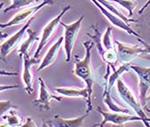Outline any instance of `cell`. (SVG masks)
<instances>
[{
	"mask_svg": "<svg viewBox=\"0 0 150 127\" xmlns=\"http://www.w3.org/2000/svg\"><path fill=\"white\" fill-rule=\"evenodd\" d=\"M95 44L94 41H84L82 43L85 48V57L82 60H75V65L73 69V74L78 78L83 80L86 84V87L88 90V98L87 99V113H89L93 109L92 106V93H93V84H94V74L91 66V49L93 45Z\"/></svg>",
	"mask_w": 150,
	"mask_h": 127,
	"instance_id": "6da1fadb",
	"label": "cell"
},
{
	"mask_svg": "<svg viewBox=\"0 0 150 127\" xmlns=\"http://www.w3.org/2000/svg\"><path fill=\"white\" fill-rule=\"evenodd\" d=\"M117 89H118V92L121 96V98L127 103V105L130 107L132 108L134 110V112H136V114L142 117L144 119V124L146 126V127H150V124L148 123H150V117H148L144 110H143V106L141 104L140 101H139L134 94L131 92V90L127 87V85L123 82V81L119 78L117 80Z\"/></svg>",
	"mask_w": 150,
	"mask_h": 127,
	"instance_id": "7a4b0ae2",
	"label": "cell"
},
{
	"mask_svg": "<svg viewBox=\"0 0 150 127\" xmlns=\"http://www.w3.org/2000/svg\"><path fill=\"white\" fill-rule=\"evenodd\" d=\"M84 20V15H81L77 21L71 24H66L63 22L60 23L61 25L64 28V51L66 54L65 61L69 63L71 60V53L73 50L74 43L77 40V36L80 32L81 23Z\"/></svg>",
	"mask_w": 150,
	"mask_h": 127,
	"instance_id": "3957f363",
	"label": "cell"
},
{
	"mask_svg": "<svg viewBox=\"0 0 150 127\" xmlns=\"http://www.w3.org/2000/svg\"><path fill=\"white\" fill-rule=\"evenodd\" d=\"M97 111L103 116V121L101 123L95 124L94 126H100L103 127L106 123H112L115 125H124L128 122H134V121H141L144 123V119L139 116H130L127 113H117V112H105L99 107L97 108Z\"/></svg>",
	"mask_w": 150,
	"mask_h": 127,
	"instance_id": "277c9868",
	"label": "cell"
},
{
	"mask_svg": "<svg viewBox=\"0 0 150 127\" xmlns=\"http://www.w3.org/2000/svg\"><path fill=\"white\" fill-rule=\"evenodd\" d=\"M52 4H53V0H43V2L39 5L32 6V7L26 8L25 10H23L21 12L17 13L9 22H7L6 23H1L0 27H1V29H5V28L22 24L23 23H27L31 17L36 15L37 13L40 9H42L45 6L52 5Z\"/></svg>",
	"mask_w": 150,
	"mask_h": 127,
	"instance_id": "5b68a950",
	"label": "cell"
},
{
	"mask_svg": "<svg viewBox=\"0 0 150 127\" xmlns=\"http://www.w3.org/2000/svg\"><path fill=\"white\" fill-rule=\"evenodd\" d=\"M36 15H34L33 17H31L27 23H25V24L22 27V29H20L16 33H14L13 35H12L9 39H7L5 42L2 43L1 47H0V56H1L2 60H5V58L9 55V54L19 44H20L22 39L23 38V35H24L25 31H27V30L30 26V24L33 22V20H34V18L36 17Z\"/></svg>",
	"mask_w": 150,
	"mask_h": 127,
	"instance_id": "8992f818",
	"label": "cell"
},
{
	"mask_svg": "<svg viewBox=\"0 0 150 127\" xmlns=\"http://www.w3.org/2000/svg\"><path fill=\"white\" fill-rule=\"evenodd\" d=\"M71 9V6H65L62 11L61 13L56 16L55 18H54L53 20H51L43 29V31H42V35H41V38H40V41L39 43V47H38L35 54H34V57L35 58H38L40 56V54L41 53L43 48L46 46V44L49 41L51 36L53 35L54 31V29L57 27V25L61 23V19L62 17Z\"/></svg>",
	"mask_w": 150,
	"mask_h": 127,
	"instance_id": "52a82bcc",
	"label": "cell"
},
{
	"mask_svg": "<svg viewBox=\"0 0 150 127\" xmlns=\"http://www.w3.org/2000/svg\"><path fill=\"white\" fill-rule=\"evenodd\" d=\"M130 68L134 70L139 76V99L143 106L146 104V92L150 88V67H141L137 65H130Z\"/></svg>",
	"mask_w": 150,
	"mask_h": 127,
	"instance_id": "ba28073f",
	"label": "cell"
},
{
	"mask_svg": "<svg viewBox=\"0 0 150 127\" xmlns=\"http://www.w3.org/2000/svg\"><path fill=\"white\" fill-rule=\"evenodd\" d=\"M90 1L93 3V4H95L96 6L102 12V13L107 18V19L110 21V23H112V24H114L115 26H116L117 28L121 29V30H123L125 31L129 35H133V36H136V37L138 38H140V35L139 33H137L136 31H134L132 29H131L125 21H123L122 18H120L119 16H117L116 14L115 13H111L110 11H108L105 7H104L98 0H90Z\"/></svg>",
	"mask_w": 150,
	"mask_h": 127,
	"instance_id": "9c48e42d",
	"label": "cell"
},
{
	"mask_svg": "<svg viewBox=\"0 0 150 127\" xmlns=\"http://www.w3.org/2000/svg\"><path fill=\"white\" fill-rule=\"evenodd\" d=\"M118 48V57L119 61L122 64H128L136 57H138L139 54L144 53V48H140L138 46L127 45L122 43L119 40H115Z\"/></svg>",
	"mask_w": 150,
	"mask_h": 127,
	"instance_id": "30bf717a",
	"label": "cell"
},
{
	"mask_svg": "<svg viewBox=\"0 0 150 127\" xmlns=\"http://www.w3.org/2000/svg\"><path fill=\"white\" fill-rule=\"evenodd\" d=\"M40 82V95L39 98L34 100V105L40 106V108L44 110H49L50 109V102L52 99L61 101L62 97L54 96L50 90L47 89L46 83L41 78H39Z\"/></svg>",
	"mask_w": 150,
	"mask_h": 127,
	"instance_id": "8fae6325",
	"label": "cell"
},
{
	"mask_svg": "<svg viewBox=\"0 0 150 127\" xmlns=\"http://www.w3.org/2000/svg\"><path fill=\"white\" fill-rule=\"evenodd\" d=\"M23 81L25 85V90L28 94H32L33 92V80L34 76L31 71V66L34 64L40 62V59L30 57L28 54L23 56Z\"/></svg>",
	"mask_w": 150,
	"mask_h": 127,
	"instance_id": "7c38bea8",
	"label": "cell"
},
{
	"mask_svg": "<svg viewBox=\"0 0 150 127\" xmlns=\"http://www.w3.org/2000/svg\"><path fill=\"white\" fill-rule=\"evenodd\" d=\"M88 113L86 112L81 116L72 118V119H64L58 116H54L53 119L48 121V123L44 124L45 126H54V127H81L84 126L83 122L88 117Z\"/></svg>",
	"mask_w": 150,
	"mask_h": 127,
	"instance_id": "4fadbf2b",
	"label": "cell"
},
{
	"mask_svg": "<svg viewBox=\"0 0 150 127\" xmlns=\"http://www.w3.org/2000/svg\"><path fill=\"white\" fill-rule=\"evenodd\" d=\"M64 40V37H60V38L57 40V41H56V42L49 48V50H48L47 53L46 54L45 57L43 58L41 64L40 65L39 67H38V69H37V71H36L37 72H40L42 71L43 69L48 67L49 65H51L55 61V59L57 58V55H58L59 49H60V48H61V46H62Z\"/></svg>",
	"mask_w": 150,
	"mask_h": 127,
	"instance_id": "5bb4252c",
	"label": "cell"
},
{
	"mask_svg": "<svg viewBox=\"0 0 150 127\" xmlns=\"http://www.w3.org/2000/svg\"><path fill=\"white\" fill-rule=\"evenodd\" d=\"M54 90L60 95L67 98H83L88 99V90L86 88L84 89H71V88H55Z\"/></svg>",
	"mask_w": 150,
	"mask_h": 127,
	"instance_id": "9a60e30c",
	"label": "cell"
},
{
	"mask_svg": "<svg viewBox=\"0 0 150 127\" xmlns=\"http://www.w3.org/2000/svg\"><path fill=\"white\" fill-rule=\"evenodd\" d=\"M27 32L29 34V38L24 42H23L21 44L20 48H19V49H18V57H19V58L23 57L24 55L28 54V50H29L30 47L31 46V44L40 39L39 36H38V33L36 31H31L30 29H28Z\"/></svg>",
	"mask_w": 150,
	"mask_h": 127,
	"instance_id": "2e32d148",
	"label": "cell"
},
{
	"mask_svg": "<svg viewBox=\"0 0 150 127\" xmlns=\"http://www.w3.org/2000/svg\"><path fill=\"white\" fill-rule=\"evenodd\" d=\"M129 68H130V65H129V63H128V64H122L118 69L115 70L114 72H112V74L110 75L109 79L106 81L107 82V84L105 85V87L107 88V90L111 92V89H112V86H114L115 82H117V80L121 77V75L122 74H124V72H128Z\"/></svg>",
	"mask_w": 150,
	"mask_h": 127,
	"instance_id": "e0dca14e",
	"label": "cell"
},
{
	"mask_svg": "<svg viewBox=\"0 0 150 127\" xmlns=\"http://www.w3.org/2000/svg\"><path fill=\"white\" fill-rule=\"evenodd\" d=\"M104 102L108 106L109 109L112 110V112L129 114V109H126V108H124L122 106H120L116 105L115 103H114V101H112V99L111 98L110 92H109V90H107L106 87H105V92H104Z\"/></svg>",
	"mask_w": 150,
	"mask_h": 127,
	"instance_id": "ac0fdd59",
	"label": "cell"
},
{
	"mask_svg": "<svg viewBox=\"0 0 150 127\" xmlns=\"http://www.w3.org/2000/svg\"><path fill=\"white\" fill-rule=\"evenodd\" d=\"M98 1L104 7H105L108 11H110L111 13L116 14L117 16H119L120 18H122V19L123 21H125L126 23H135V22H137V20L130 19V18L125 16V15H124L120 10H118L115 6H114L112 5H111V4L108 2V0H98Z\"/></svg>",
	"mask_w": 150,
	"mask_h": 127,
	"instance_id": "d6986e66",
	"label": "cell"
},
{
	"mask_svg": "<svg viewBox=\"0 0 150 127\" xmlns=\"http://www.w3.org/2000/svg\"><path fill=\"white\" fill-rule=\"evenodd\" d=\"M16 108H12L11 110H9V114L8 116H1L2 119H6V126H20L22 125V119L19 116V115L17 114V112L15 111Z\"/></svg>",
	"mask_w": 150,
	"mask_h": 127,
	"instance_id": "ffe728a7",
	"label": "cell"
},
{
	"mask_svg": "<svg viewBox=\"0 0 150 127\" xmlns=\"http://www.w3.org/2000/svg\"><path fill=\"white\" fill-rule=\"evenodd\" d=\"M11 1H12V4L4 9V13H7L9 11H12L14 9H18L21 7L23 8V7L30 6L32 4H34L35 2L39 1V0H11Z\"/></svg>",
	"mask_w": 150,
	"mask_h": 127,
	"instance_id": "44dd1931",
	"label": "cell"
},
{
	"mask_svg": "<svg viewBox=\"0 0 150 127\" xmlns=\"http://www.w3.org/2000/svg\"><path fill=\"white\" fill-rule=\"evenodd\" d=\"M108 1L115 2V3L119 4L121 6H122L123 8H125L128 11L129 17L133 14V11L135 10V8L138 6V3L136 0H108Z\"/></svg>",
	"mask_w": 150,
	"mask_h": 127,
	"instance_id": "7402d4cb",
	"label": "cell"
},
{
	"mask_svg": "<svg viewBox=\"0 0 150 127\" xmlns=\"http://www.w3.org/2000/svg\"><path fill=\"white\" fill-rule=\"evenodd\" d=\"M112 27L108 26L106 28V31L103 36V40H102V44L105 47V50H110V49H114L115 47L112 45Z\"/></svg>",
	"mask_w": 150,
	"mask_h": 127,
	"instance_id": "603a6c76",
	"label": "cell"
},
{
	"mask_svg": "<svg viewBox=\"0 0 150 127\" xmlns=\"http://www.w3.org/2000/svg\"><path fill=\"white\" fill-rule=\"evenodd\" d=\"M12 108H17V106L13 105L10 100H2L0 102V116H4L6 112L11 110Z\"/></svg>",
	"mask_w": 150,
	"mask_h": 127,
	"instance_id": "cb8c5ba5",
	"label": "cell"
},
{
	"mask_svg": "<svg viewBox=\"0 0 150 127\" xmlns=\"http://www.w3.org/2000/svg\"><path fill=\"white\" fill-rule=\"evenodd\" d=\"M139 41L141 44H143V46H144V53L150 54V45L147 44L146 42H145L144 40H140V39H139Z\"/></svg>",
	"mask_w": 150,
	"mask_h": 127,
	"instance_id": "d4e9b609",
	"label": "cell"
},
{
	"mask_svg": "<svg viewBox=\"0 0 150 127\" xmlns=\"http://www.w3.org/2000/svg\"><path fill=\"white\" fill-rule=\"evenodd\" d=\"M22 126L24 127V126H37V125L35 123H33V121L31 120V118L29 117V118L26 119V123L25 124H23Z\"/></svg>",
	"mask_w": 150,
	"mask_h": 127,
	"instance_id": "484cf974",
	"label": "cell"
},
{
	"mask_svg": "<svg viewBox=\"0 0 150 127\" xmlns=\"http://www.w3.org/2000/svg\"><path fill=\"white\" fill-rule=\"evenodd\" d=\"M18 88H20V86H18V85H12V86H4V85H2L1 86V92H3V90L5 89H18Z\"/></svg>",
	"mask_w": 150,
	"mask_h": 127,
	"instance_id": "4316f807",
	"label": "cell"
},
{
	"mask_svg": "<svg viewBox=\"0 0 150 127\" xmlns=\"http://www.w3.org/2000/svg\"><path fill=\"white\" fill-rule=\"evenodd\" d=\"M149 5H150V0H147V1H146V4H145V5H144L143 6H142V8H141V9H140V10L139 11V14H141V13H143V12H144V11H145V10L146 9V7H147V6H148Z\"/></svg>",
	"mask_w": 150,
	"mask_h": 127,
	"instance_id": "83f0119b",
	"label": "cell"
},
{
	"mask_svg": "<svg viewBox=\"0 0 150 127\" xmlns=\"http://www.w3.org/2000/svg\"><path fill=\"white\" fill-rule=\"evenodd\" d=\"M147 100H150V94L146 97V101H147Z\"/></svg>",
	"mask_w": 150,
	"mask_h": 127,
	"instance_id": "f1b7e54d",
	"label": "cell"
}]
</instances>
